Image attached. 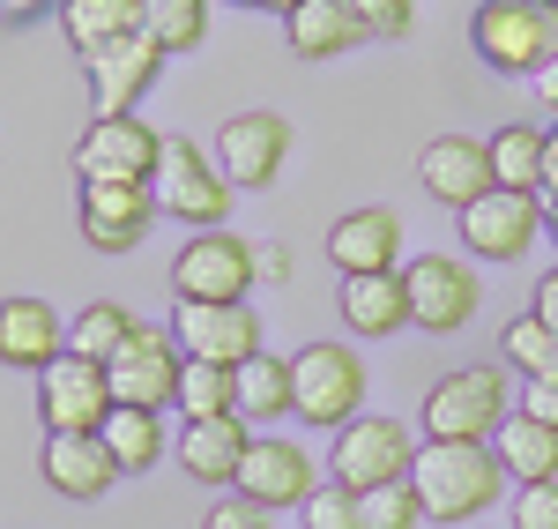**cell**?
Here are the masks:
<instances>
[{
    "mask_svg": "<svg viewBox=\"0 0 558 529\" xmlns=\"http://www.w3.org/2000/svg\"><path fill=\"white\" fill-rule=\"evenodd\" d=\"M291 396H299L291 418L336 433V425H350L365 410V358L350 351V344H305L291 358Z\"/></svg>",
    "mask_w": 558,
    "mask_h": 529,
    "instance_id": "5",
    "label": "cell"
},
{
    "mask_svg": "<svg viewBox=\"0 0 558 529\" xmlns=\"http://www.w3.org/2000/svg\"><path fill=\"white\" fill-rule=\"evenodd\" d=\"M492 455H499V470H507L514 485H544V478H558V425L514 410V418L492 433Z\"/></svg>",
    "mask_w": 558,
    "mask_h": 529,
    "instance_id": "25",
    "label": "cell"
},
{
    "mask_svg": "<svg viewBox=\"0 0 558 529\" xmlns=\"http://www.w3.org/2000/svg\"><path fill=\"white\" fill-rule=\"evenodd\" d=\"M357 515H365V529H425V500L410 478H395V485L357 492Z\"/></svg>",
    "mask_w": 558,
    "mask_h": 529,
    "instance_id": "34",
    "label": "cell"
},
{
    "mask_svg": "<svg viewBox=\"0 0 558 529\" xmlns=\"http://www.w3.org/2000/svg\"><path fill=\"white\" fill-rule=\"evenodd\" d=\"M75 217L97 254H134L157 224V194H149V179H83Z\"/></svg>",
    "mask_w": 558,
    "mask_h": 529,
    "instance_id": "10",
    "label": "cell"
},
{
    "mask_svg": "<svg viewBox=\"0 0 558 529\" xmlns=\"http://www.w3.org/2000/svg\"><path fill=\"white\" fill-rule=\"evenodd\" d=\"M299 522L305 529H365V515H357V492L343 478H328V485H313L299 500Z\"/></svg>",
    "mask_w": 558,
    "mask_h": 529,
    "instance_id": "35",
    "label": "cell"
},
{
    "mask_svg": "<svg viewBox=\"0 0 558 529\" xmlns=\"http://www.w3.org/2000/svg\"><path fill=\"white\" fill-rule=\"evenodd\" d=\"M283 38H291L299 60H343L350 45L365 38V23H357L350 0H305V8L283 15Z\"/></svg>",
    "mask_w": 558,
    "mask_h": 529,
    "instance_id": "24",
    "label": "cell"
},
{
    "mask_svg": "<svg viewBox=\"0 0 558 529\" xmlns=\"http://www.w3.org/2000/svg\"><path fill=\"white\" fill-rule=\"evenodd\" d=\"M544 134L536 120H514V128L492 134V172H499V187H521V194H544Z\"/></svg>",
    "mask_w": 558,
    "mask_h": 529,
    "instance_id": "30",
    "label": "cell"
},
{
    "mask_svg": "<svg viewBox=\"0 0 558 529\" xmlns=\"http://www.w3.org/2000/svg\"><path fill=\"white\" fill-rule=\"evenodd\" d=\"M402 284H410V328H425V336H454L476 313V299H484L476 268L454 262V254H410Z\"/></svg>",
    "mask_w": 558,
    "mask_h": 529,
    "instance_id": "12",
    "label": "cell"
},
{
    "mask_svg": "<svg viewBox=\"0 0 558 529\" xmlns=\"http://www.w3.org/2000/svg\"><path fill=\"white\" fill-rule=\"evenodd\" d=\"M165 45L149 38V31H128V38H112L105 52H89L83 68H89V105H97V120L105 112H134L142 105V89L165 75Z\"/></svg>",
    "mask_w": 558,
    "mask_h": 529,
    "instance_id": "15",
    "label": "cell"
},
{
    "mask_svg": "<svg viewBox=\"0 0 558 529\" xmlns=\"http://www.w3.org/2000/svg\"><path fill=\"white\" fill-rule=\"evenodd\" d=\"M536 313L558 328V268H544V284H536Z\"/></svg>",
    "mask_w": 558,
    "mask_h": 529,
    "instance_id": "42",
    "label": "cell"
},
{
    "mask_svg": "<svg viewBox=\"0 0 558 529\" xmlns=\"http://www.w3.org/2000/svg\"><path fill=\"white\" fill-rule=\"evenodd\" d=\"M149 194H157V217H179V224H194V231H216V224H231V194H239V187L223 179L216 149L186 142V134H165V157H157Z\"/></svg>",
    "mask_w": 558,
    "mask_h": 529,
    "instance_id": "2",
    "label": "cell"
},
{
    "mask_svg": "<svg viewBox=\"0 0 558 529\" xmlns=\"http://www.w3.org/2000/svg\"><path fill=\"white\" fill-rule=\"evenodd\" d=\"M410 485H417V500H425V522L462 529L507 492V470H499L492 441H417Z\"/></svg>",
    "mask_w": 558,
    "mask_h": 529,
    "instance_id": "1",
    "label": "cell"
},
{
    "mask_svg": "<svg viewBox=\"0 0 558 529\" xmlns=\"http://www.w3.org/2000/svg\"><path fill=\"white\" fill-rule=\"evenodd\" d=\"M454 217H462V247L476 262H521L544 239V202L521 194V187H492V194H476L470 209H454Z\"/></svg>",
    "mask_w": 558,
    "mask_h": 529,
    "instance_id": "11",
    "label": "cell"
},
{
    "mask_svg": "<svg viewBox=\"0 0 558 529\" xmlns=\"http://www.w3.org/2000/svg\"><path fill=\"white\" fill-rule=\"evenodd\" d=\"M172 344L186 358H209V365H246L260 351V313L246 299H179L172 306Z\"/></svg>",
    "mask_w": 558,
    "mask_h": 529,
    "instance_id": "8",
    "label": "cell"
},
{
    "mask_svg": "<svg viewBox=\"0 0 558 529\" xmlns=\"http://www.w3.org/2000/svg\"><path fill=\"white\" fill-rule=\"evenodd\" d=\"M514 529H558V478L514 492Z\"/></svg>",
    "mask_w": 558,
    "mask_h": 529,
    "instance_id": "37",
    "label": "cell"
},
{
    "mask_svg": "<svg viewBox=\"0 0 558 529\" xmlns=\"http://www.w3.org/2000/svg\"><path fill=\"white\" fill-rule=\"evenodd\" d=\"M328 262L343 276H373V268H402V217L395 209H350L328 224Z\"/></svg>",
    "mask_w": 558,
    "mask_h": 529,
    "instance_id": "20",
    "label": "cell"
},
{
    "mask_svg": "<svg viewBox=\"0 0 558 529\" xmlns=\"http://www.w3.org/2000/svg\"><path fill=\"white\" fill-rule=\"evenodd\" d=\"M499 358L514 365L521 381H536V373H558V328L544 321V313L529 306L507 321V336H499Z\"/></svg>",
    "mask_w": 558,
    "mask_h": 529,
    "instance_id": "31",
    "label": "cell"
},
{
    "mask_svg": "<svg viewBox=\"0 0 558 529\" xmlns=\"http://www.w3.org/2000/svg\"><path fill=\"white\" fill-rule=\"evenodd\" d=\"M470 45L499 75H536L558 60V0H484L470 15Z\"/></svg>",
    "mask_w": 558,
    "mask_h": 529,
    "instance_id": "3",
    "label": "cell"
},
{
    "mask_svg": "<svg viewBox=\"0 0 558 529\" xmlns=\"http://www.w3.org/2000/svg\"><path fill=\"white\" fill-rule=\"evenodd\" d=\"M343 328L350 336H395L410 321V284L402 268H373V276H343Z\"/></svg>",
    "mask_w": 558,
    "mask_h": 529,
    "instance_id": "23",
    "label": "cell"
},
{
    "mask_svg": "<svg viewBox=\"0 0 558 529\" xmlns=\"http://www.w3.org/2000/svg\"><path fill=\"white\" fill-rule=\"evenodd\" d=\"M254 276V239H239L231 224H216L202 239H186L172 254V291L179 299H246Z\"/></svg>",
    "mask_w": 558,
    "mask_h": 529,
    "instance_id": "9",
    "label": "cell"
},
{
    "mask_svg": "<svg viewBox=\"0 0 558 529\" xmlns=\"http://www.w3.org/2000/svg\"><path fill=\"white\" fill-rule=\"evenodd\" d=\"M172 410L186 425H194V418H231V410H239V373H231V365H209V358H186V365H179Z\"/></svg>",
    "mask_w": 558,
    "mask_h": 529,
    "instance_id": "29",
    "label": "cell"
},
{
    "mask_svg": "<svg viewBox=\"0 0 558 529\" xmlns=\"http://www.w3.org/2000/svg\"><path fill=\"white\" fill-rule=\"evenodd\" d=\"M254 276L283 284V276H291V247H254Z\"/></svg>",
    "mask_w": 558,
    "mask_h": 529,
    "instance_id": "40",
    "label": "cell"
},
{
    "mask_svg": "<svg viewBox=\"0 0 558 529\" xmlns=\"http://www.w3.org/2000/svg\"><path fill=\"white\" fill-rule=\"evenodd\" d=\"M45 8H60V0H0L8 23H31V15H45Z\"/></svg>",
    "mask_w": 558,
    "mask_h": 529,
    "instance_id": "44",
    "label": "cell"
},
{
    "mask_svg": "<svg viewBox=\"0 0 558 529\" xmlns=\"http://www.w3.org/2000/svg\"><path fill=\"white\" fill-rule=\"evenodd\" d=\"M112 373L105 358H83V351H60L38 365V418L45 433H105L112 418Z\"/></svg>",
    "mask_w": 558,
    "mask_h": 529,
    "instance_id": "6",
    "label": "cell"
},
{
    "mask_svg": "<svg viewBox=\"0 0 558 529\" xmlns=\"http://www.w3.org/2000/svg\"><path fill=\"white\" fill-rule=\"evenodd\" d=\"M38 470L60 500H105V492L120 485V462H112L105 433H45Z\"/></svg>",
    "mask_w": 558,
    "mask_h": 529,
    "instance_id": "19",
    "label": "cell"
},
{
    "mask_svg": "<svg viewBox=\"0 0 558 529\" xmlns=\"http://www.w3.org/2000/svg\"><path fill=\"white\" fill-rule=\"evenodd\" d=\"M209 8L216 0H149V15H142V31L165 45V52H194V45L209 38Z\"/></svg>",
    "mask_w": 558,
    "mask_h": 529,
    "instance_id": "33",
    "label": "cell"
},
{
    "mask_svg": "<svg viewBox=\"0 0 558 529\" xmlns=\"http://www.w3.org/2000/svg\"><path fill=\"white\" fill-rule=\"evenodd\" d=\"M507 418H514V402H507V365H462V373L432 381L425 410H417L425 441H492Z\"/></svg>",
    "mask_w": 558,
    "mask_h": 529,
    "instance_id": "4",
    "label": "cell"
},
{
    "mask_svg": "<svg viewBox=\"0 0 558 529\" xmlns=\"http://www.w3.org/2000/svg\"><path fill=\"white\" fill-rule=\"evenodd\" d=\"M231 492H246L254 507H268V515H276V507H299L305 492H313V455H305L299 441H283V433H254Z\"/></svg>",
    "mask_w": 558,
    "mask_h": 529,
    "instance_id": "18",
    "label": "cell"
},
{
    "mask_svg": "<svg viewBox=\"0 0 558 529\" xmlns=\"http://www.w3.org/2000/svg\"><path fill=\"white\" fill-rule=\"evenodd\" d=\"M521 410H529V418H544V425H558V373L521 381Z\"/></svg>",
    "mask_w": 558,
    "mask_h": 529,
    "instance_id": "39",
    "label": "cell"
},
{
    "mask_svg": "<svg viewBox=\"0 0 558 529\" xmlns=\"http://www.w3.org/2000/svg\"><path fill=\"white\" fill-rule=\"evenodd\" d=\"M410 462H417L410 425L402 418H365V410L350 425H336V447H328V478H343L350 492L395 485V478H410Z\"/></svg>",
    "mask_w": 558,
    "mask_h": 529,
    "instance_id": "7",
    "label": "cell"
},
{
    "mask_svg": "<svg viewBox=\"0 0 558 529\" xmlns=\"http://www.w3.org/2000/svg\"><path fill=\"white\" fill-rule=\"evenodd\" d=\"M544 202H558V128L544 134Z\"/></svg>",
    "mask_w": 558,
    "mask_h": 529,
    "instance_id": "43",
    "label": "cell"
},
{
    "mask_svg": "<svg viewBox=\"0 0 558 529\" xmlns=\"http://www.w3.org/2000/svg\"><path fill=\"white\" fill-rule=\"evenodd\" d=\"M529 83H536V105H544V112L558 120V60H544V68L529 75Z\"/></svg>",
    "mask_w": 558,
    "mask_h": 529,
    "instance_id": "41",
    "label": "cell"
},
{
    "mask_svg": "<svg viewBox=\"0 0 558 529\" xmlns=\"http://www.w3.org/2000/svg\"><path fill=\"white\" fill-rule=\"evenodd\" d=\"M202 529H268V507H254L246 492H231V500H216L202 515Z\"/></svg>",
    "mask_w": 558,
    "mask_h": 529,
    "instance_id": "38",
    "label": "cell"
},
{
    "mask_svg": "<svg viewBox=\"0 0 558 529\" xmlns=\"http://www.w3.org/2000/svg\"><path fill=\"white\" fill-rule=\"evenodd\" d=\"M260 8H268V15H291V8H305V0H260Z\"/></svg>",
    "mask_w": 558,
    "mask_h": 529,
    "instance_id": "46",
    "label": "cell"
},
{
    "mask_svg": "<svg viewBox=\"0 0 558 529\" xmlns=\"http://www.w3.org/2000/svg\"><path fill=\"white\" fill-rule=\"evenodd\" d=\"M350 8H357L365 38H402V31L417 23V0H350Z\"/></svg>",
    "mask_w": 558,
    "mask_h": 529,
    "instance_id": "36",
    "label": "cell"
},
{
    "mask_svg": "<svg viewBox=\"0 0 558 529\" xmlns=\"http://www.w3.org/2000/svg\"><path fill=\"white\" fill-rule=\"evenodd\" d=\"M544 239L558 247V202H544Z\"/></svg>",
    "mask_w": 558,
    "mask_h": 529,
    "instance_id": "45",
    "label": "cell"
},
{
    "mask_svg": "<svg viewBox=\"0 0 558 529\" xmlns=\"http://www.w3.org/2000/svg\"><path fill=\"white\" fill-rule=\"evenodd\" d=\"M246 447H254V425L231 410V418H194L186 433H179V470L194 478V485H231L239 478V462H246Z\"/></svg>",
    "mask_w": 558,
    "mask_h": 529,
    "instance_id": "21",
    "label": "cell"
},
{
    "mask_svg": "<svg viewBox=\"0 0 558 529\" xmlns=\"http://www.w3.org/2000/svg\"><path fill=\"white\" fill-rule=\"evenodd\" d=\"M60 351H68V321L52 313V299H0V365L38 373Z\"/></svg>",
    "mask_w": 558,
    "mask_h": 529,
    "instance_id": "22",
    "label": "cell"
},
{
    "mask_svg": "<svg viewBox=\"0 0 558 529\" xmlns=\"http://www.w3.org/2000/svg\"><path fill=\"white\" fill-rule=\"evenodd\" d=\"M299 396H291V358H268L254 351L239 365V418L246 425H268V418H291Z\"/></svg>",
    "mask_w": 558,
    "mask_h": 529,
    "instance_id": "28",
    "label": "cell"
},
{
    "mask_svg": "<svg viewBox=\"0 0 558 529\" xmlns=\"http://www.w3.org/2000/svg\"><path fill=\"white\" fill-rule=\"evenodd\" d=\"M142 15H149V0H60V31H68V45L75 52H105L112 38H128V31H142Z\"/></svg>",
    "mask_w": 558,
    "mask_h": 529,
    "instance_id": "26",
    "label": "cell"
},
{
    "mask_svg": "<svg viewBox=\"0 0 558 529\" xmlns=\"http://www.w3.org/2000/svg\"><path fill=\"white\" fill-rule=\"evenodd\" d=\"M179 365H186V351H179L165 328H134L128 344H120V358H105V373H112V402L165 410V402L179 396Z\"/></svg>",
    "mask_w": 558,
    "mask_h": 529,
    "instance_id": "14",
    "label": "cell"
},
{
    "mask_svg": "<svg viewBox=\"0 0 558 529\" xmlns=\"http://www.w3.org/2000/svg\"><path fill=\"white\" fill-rule=\"evenodd\" d=\"M291 157V120L283 112H239L216 128V165L231 187H276Z\"/></svg>",
    "mask_w": 558,
    "mask_h": 529,
    "instance_id": "16",
    "label": "cell"
},
{
    "mask_svg": "<svg viewBox=\"0 0 558 529\" xmlns=\"http://www.w3.org/2000/svg\"><path fill=\"white\" fill-rule=\"evenodd\" d=\"M417 179H425L432 202L470 209L476 194L499 187V172H492V142H484V134H432L425 157H417Z\"/></svg>",
    "mask_w": 558,
    "mask_h": 529,
    "instance_id": "17",
    "label": "cell"
},
{
    "mask_svg": "<svg viewBox=\"0 0 558 529\" xmlns=\"http://www.w3.org/2000/svg\"><path fill=\"white\" fill-rule=\"evenodd\" d=\"M105 447H112L120 478L157 470V462H165V410H134V402H120V410L105 418Z\"/></svg>",
    "mask_w": 558,
    "mask_h": 529,
    "instance_id": "27",
    "label": "cell"
},
{
    "mask_svg": "<svg viewBox=\"0 0 558 529\" xmlns=\"http://www.w3.org/2000/svg\"><path fill=\"white\" fill-rule=\"evenodd\" d=\"M157 157H165V134L134 112H105L75 134V172L83 179H157Z\"/></svg>",
    "mask_w": 558,
    "mask_h": 529,
    "instance_id": "13",
    "label": "cell"
},
{
    "mask_svg": "<svg viewBox=\"0 0 558 529\" xmlns=\"http://www.w3.org/2000/svg\"><path fill=\"white\" fill-rule=\"evenodd\" d=\"M239 8H260V0H239Z\"/></svg>",
    "mask_w": 558,
    "mask_h": 529,
    "instance_id": "47",
    "label": "cell"
},
{
    "mask_svg": "<svg viewBox=\"0 0 558 529\" xmlns=\"http://www.w3.org/2000/svg\"><path fill=\"white\" fill-rule=\"evenodd\" d=\"M134 328H142V321H134L120 299H97V306H83L75 321H68V351H83V358H120V344H128Z\"/></svg>",
    "mask_w": 558,
    "mask_h": 529,
    "instance_id": "32",
    "label": "cell"
}]
</instances>
